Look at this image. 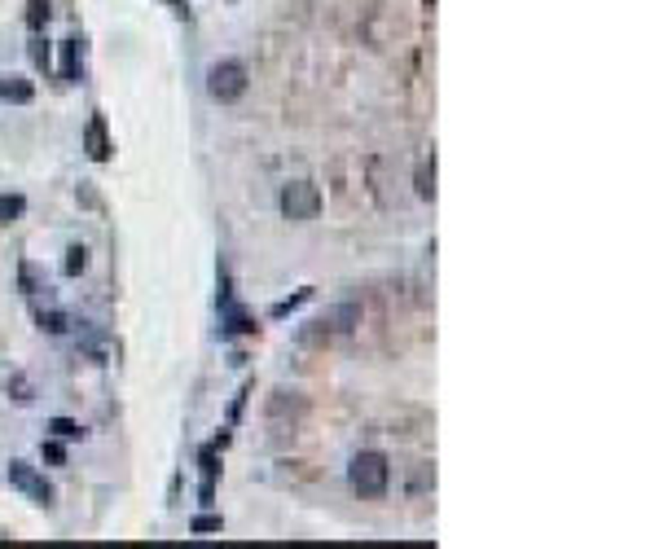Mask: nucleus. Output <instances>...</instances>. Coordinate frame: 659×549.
I'll return each mask as SVG.
<instances>
[{
	"instance_id": "16",
	"label": "nucleus",
	"mask_w": 659,
	"mask_h": 549,
	"mask_svg": "<svg viewBox=\"0 0 659 549\" xmlns=\"http://www.w3.org/2000/svg\"><path fill=\"white\" fill-rule=\"evenodd\" d=\"M40 330H49V334H66L70 325H66L62 312H40Z\"/></svg>"
},
{
	"instance_id": "6",
	"label": "nucleus",
	"mask_w": 659,
	"mask_h": 549,
	"mask_svg": "<svg viewBox=\"0 0 659 549\" xmlns=\"http://www.w3.org/2000/svg\"><path fill=\"white\" fill-rule=\"evenodd\" d=\"M84 150H88V159H93V163H106V159H110V150H115L110 137H106V119H101V114H93V119H88V128H84Z\"/></svg>"
},
{
	"instance_id": "17",
	"label": "nucleus",
	"mask_w": 659,
	"mask_h": 549,
	"mask_svg": "<svg viewBox=\"0 0 659 549\" xmlns=\"http://www.w3.org/2000/svg\"><path fill=\"white\" fill-rule=\"evenodd\" d=\"M32 62L40 70H49V40H44L40 32H35V40H32Z\"/></svg>"
},
{
	"instance_id": "4",
	"label": "nucleus",
	"mask_w": 659,
	"mask_h": 549,
	"mask_svg": "<svg viewBox=\"0 0 659 549\" xmlns=\"http://www.w3.org/2000/svg\"><path fill=\"white\" fill-rule=\"evenodd\" d=\"M317 211H321V189L312 185V180H291V185H282V215L286 220H317Z\"/></svg>"
},
{
	"instance_id": "15",
	"label": "nucleus",
	"mask_w": 659,
	"mask_h": 549,
	"mask_svg": "<svg viewBox=\"0 0 659 549\" xmlns=\"http://www.w3.org/2000/svg\"><path fill=\"white\" fill-rule=\"evenodd\" d=\"M49 431H53L58 440H75V435H84V426H79V422H70V417H53V422H49Z\"/></svg>"
},
{
	"instance_id": "11",
	"label": "nucleus",
	"mask_w": 659,
	"mask_h": 549,
	"mask_svg": "<svg viewBox=\"0 0 659 549\" xmlns=\"http://www.w3.org/2000/svg\"><path fill=\"white\" fill-rule=\"evenodd\" d=\"M308 299H312V286H303L299 295H291V299H282V304H273V312H268V316H273V321H282V316H291L295 308H303Z\"/></svg>"
},
{
	"instance_id": "7",
	"label": "nucleus",
	"mask_w": 659,
	"mask_h": 549,
	"mask_svg": "<svg viewBox=\"0 0 659 549\" xmlns=\"http://www.w3.org/2000/svg\"><path fill=\"white\" fill-rule=\"evenodd\" d=\"M32 97H35V84H32V79H23V75H5V70H0V102L27 105Z\"/></svg>"
},
{
	"instance_id": "10",
	"label": "nucleus",
	"mask_w": 659,
	"mask_h": 549,
	"mask_svg": "<svg viewBox=\"0 0 659 549\" xmlns=\"http://www.w3.org/2000/svg\"><path fill=\"white\" fill-rule=\"evenodd\" d=\"M23 211H27L23 194H0V229H9L14 220H23Z\"/></svg>"
},
{
	"instance_id": "9",
	"label": "nucleus",
	"mask_w": 659,
	"mask_h": 549,
	"mask_svg": "<svg viewBox=\"0 0 659 549\" xmlns=\"http://www.w3.org/2000/svg\"><path fill=\"white\" fill-rule=\"evenodd\" d=\"M79 79V35H66L62 40V84Z\"/></svg>"
},
{
	"instance_id": "14",
	"label": "nucleus",
	"mask_w": 659,
	"mask_h": 549,
	"mask_svg": "<svg viewBox=\"0 0 659 549\" xmlns=\"http://www.w3.org/2000/svg\"><path fill=\"white\" fill-rule=\"evenodd\" d=\"M220 527H225V518H220V515H198V518H190V532H194V536L220 532Z\"/></svg>"
},
{
	"instance_id": "13",
	"label": "nucleus",
	"mask_w": 659,
	"mask_h": 549,
	"mask_svg": "<svg viewBox=\"0 0 659 549\" xmlns=\"http://www.w3.org/2000/svg\"><path fill=\"white\" fill-rule=\"evenodd\" d=\"M84 264H88V246H79V242H75V246L66 251V277H79V273H84Z\"/></svg>"
},
{
	"instance_id": "12",
	"label": "nucleus",
	"mask_w": 659,
	"mask_h": 549,
	"mask_svg": "<svg viewBox=\"0 0 659 549\" xmlns=\"http://www.w3.org/2000/svg\"><path fill=\"white\" fill-rule=\"evenodd\" d=\"M49 18H53V5H49V0H27V27H32V32H40Z\"/></svg>"
},
{
	"instance_id": "1",
	"label": "nucleus",
	"mask_w": 659,
	"mask_h": 549,
	"mask_svg": "<svg viewBox=\"0 0 659 549\" xmlns=\"http://www.w3.org/2000/svg\"><path fill=\"white\" fill-rule=\"evenodd\" d=\"M348 483H352V492L357 497H383L387 492V483H392V462H387V453H378V448H361L357 457H352V466H348Z\"/></svg>"
},
{
	"instance_id": "2",
	"label": "nucleus",
	"mask_w": 659,
	"mask_h": 549,
	"mask_svg": "<svg viewBox=\"0 0 659 549\" xmlns=\"http://www.w3.org/2000/svg\"><path fill=\"white\" fill-rule=\"evenodd\" d=\"M357 325H361V304H334L299 330V343H334V339L352 334Z\"/></svg>"
},
{
	"instance_id": "3",
	"label": "nucleus",
	"mask_w": 659,
	"mask_h": 549,
	"mask_svg": "<svg viewBox=\"0 0 659 549\" xmlns=\"http://www.w3.org/2000/svg\"><path fill=\"white\" fill-rule=\"evenodd\" d=\"M246 88H251V75H246L242 62H233V58H225V62H216V67L207 70V93H211V102L233 105L237 97H246Z\"/></svg>"
},
{
	"instance_id": "19",
	"label": "nucleus",
	"mask_w": 659,
	"mask_h": 549,
	"mask_svg": "<svg viewBox=\"0 0 659 549\" xmlns=\"http://www.w3.org/2000/svg\"><path fill=\"white\" fill-rule=\"evenodd\" d=\"M14 391H18L14 400H32V387H27V378H14Z\"/></svg>"
},
{
	"instance_id": "5",
	"label": "nucleus",
	"mask_w": 659,
	"mask_h": 549,
	"mask_svg": "<svg viewBox=\"0 0 659 549\" xmlns=\"http://www.w3.org/2000/svg\"><path fill=\"white\" fill-rule=\"evenodd\" d=\"M9 483H14L18 492H27L35 506H53V497H58V492H53V483L44 480L32 462H9Z\"/></svg>"
},
{
	"instance_id": "8",
	"label": "nucleus",
	"mask_w": 659,
	"mask_h": 549,
	"mask_svg": "<svg viewBox=\"0 0 659 549\" xmlns=\"http://www.w3.org/2000/svg\"><path fill=\"white\" fill-rule=\"evenodd\" d=\"M413 189H418V198H435V150L422 154V163H418V176H413Z\"/></svg>"
},
{
	"instance_id": "18",
	"label": "nucleus",
	"mask_w": 659,
	"mask_h": 549,
	"mask_svg": "<svg viewBox=\"0 0 659 549\" xmlns=\"http://www.w3.org/2000/svg\"><path fill=\"white\" fill-rule=\"evenodd\" d=\"M40 453H44V462H53V466H62V462H66V448L58 444V440H44Z\"/></svg>"
}]
</instances>
